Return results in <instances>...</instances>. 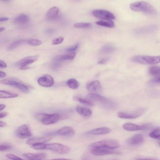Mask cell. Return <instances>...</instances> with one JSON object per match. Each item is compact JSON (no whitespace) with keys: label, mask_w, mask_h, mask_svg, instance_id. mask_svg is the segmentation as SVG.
I'll return each instance as SVG.
<instances>
[{"label":"cell","mask_w":160,"mask_h":160,"mask_svg":"<svg viewBox=\"0 0 160 160\" xmlns=\"http://www.w3.org/2000/svg\"><path fill=\"white\" fill-rule=\"evenodd\" d=\"M7 115V113L5 112H2L0 113V118H3Z\"/></svg>","instance_id":"46"},{"label":"cell","mask_w":160,"mask_h":160,"mask_svg":"<svg viewBox=\"0 0 160 160\" xmlns=\"http://www.w3.org/2000/svg\"><path fill=\"white\" fill-rule=\"evenodd\" d=\"M48 114L40 113H37L36 115V119L42 122L46 117Z\"/></svg>","instance_id":"39"},{"label":"cell","mask_w":160,"mask_h":160,"mask_svg":"<svg viewBox=\"0 0 160 160\" xmlns=\"http://www.w3.org/2000/svg\"><path fill=\"white\" fill-rule=\"evenodd\" d=\"M131 60L134 62L141 64H153L160 62V56H135L131 59Z\"/></svg>","instance_id":"2"},{"label":"cell","mask_w":160,"mask_h":160,"mask_svg":"<svg viewBox=\"0 0 160 160\" xmlns=\"http://www.w3.org/2000/svg\"><path fill=\"white\" fill-rule=\"evenodd\" d=\"M76 55L74 52L71 53L69 54L60 55L56 57L54 60L56 61H61L66 60H73Z\"/></svg>","instance_id":"24"},{"label":"cell","mask_w":160,"mask_h":160,"mask_svg":"<svg viewBox=\"0 0 160 160\" xmlns=\"http://www.w3.org/2000/svg\"><path fill=\"white\" fill-rule=\"evenodd\" d=\"M94 17L101 20H112L115 19L114 15L110 12L105 10L97 9L92 12Z\"/></svg>","instance_id":"6"},{"label":"cell","mask_w":160,"mask_h":160,"mask_svg":"<svg viewBox=\"0 0 160 160\" xmlns=\"http://www.w3.org/2000/svg\"><path fill=\"white\" fill-rule=\"evenodd\" d=\"M148 84L150 86L160 85V75L150 80L148 82Z\"/></svg>","instance_id":"34"},{"label":"cell","mask_w":160,"mask_h":160,"mask_svg":"<svg viewBox=\"0 0 160 160\" xmlns=\"http://www.w3.org/2000/svg\"><path fill=\"white\" fill-rule=\"evenodd\" d=\"M6 122H4L3 121H0V127H5L6 126Z\"/></svg>","instance_id":"49"},{"label":"cell","mask_w":160,"mask_h":160,"mask_svg":"<svg viewBox=\"0 0 160 160\" xmlns=\"http://www.w3.org/2000/svg\"><path fill=\"white\" fill-rule=\"evenodd\" d=\"M74 27L79 28H88L92 27V25L89 23H77L73 25Z\"/></svg>","instance_id":"35"},{"label":"cell","mask_w":160,"mask_h":160,"mask_svg":"<svg viewBox=\"0 0 160 160\" xmlns=\"http://www.w3.org/2000/svg\"><path fill=\"white\" fill-rule=\"evenodd\" d=\"M9 19L8 18L6 17H2L0 18V21H5L8 20Z\"/></svg>","instance_id":"48"},{"label":"cell","mask_w":160,"mask_h":160,"mask_svg":"<svg viewBox=\"0 0 160 160\" xmlns=\"http://www.w3.org/2000/svg\"><path fill=\"white\" fill-rule=\"evenodd\" d=\"M21 82L18 79L14 78H9L1 81L0 82L3 84L12 86L16 83Z\"/></svg>","instance_id":"31"},{"label":"cell","mask_w":160,"mask_h":160,"mask_svg":"<svg viewBox=\"0 0 160 160\" xmlns=\"http://www.w3.org/2000/svg\"><path fill=\"white\" fill-rule=\"evenodd\" d=\"M6 105L3 104H0V111L3 110L6 107Z\"/></svg>","instance_id":"50"},{"label":"cell","mask_w":160,"mask_h":160,"mask_svg":"<svg viewBox=\"0 0 160 160\" xmlns=\"http://www.w3.org/2000/svg\"><path fill=\"white\" fill-rule=\"evenodd\" d=\"M38 58V55L28 57L21 60L18 62V64L20 66L27 65L36 61Z\"/></svg>","instance_id":"19"},{"label":"cell","mask_w":160,"mask_h":160,"mask_svg":"<svg viewBox=\"0 0 160 160\" xmlns=\"http://www.w3.org/2000/svg\"><path fill=\"white\" fill-rule=\"evenodd\" d=\"M76 110L79 115L85 117L89 118L91 117L92 113L91 109L81 106H77Z\"/></svg>","instance_id":"21"},{"label":"cell","mask_w":160,"mask_h":160,"mask_svg":"<svg viewBox=\"0 0 160 160\" xmlns=\"http://www.w3.org/2000/svg\"><path fill=\"white\" fill-rule=\"evenodd\" d=\"M144 109L141 108L131 112H119L118 113L117 116L122 118L133 119L139 117L143 112Z\"/></svg>","instance_id":"10"},{"label":"cell","mask_w":160,"mask_h":160,"mask_svg":"<svg viewBox=\"0 0 160 160\" xmlns=\"http://www.w3.org/2000/svg\"><path fill=\"white\" fill-rule=\"evenodd\" d=\"M144 137L140 134H137L129 139L127 141L128 144L131 145H137L141 144L143 142Z\"/></svg>","instance_id":"17"},{"label":"cell","mask_w":160,"mask_h":160,"mask_svg":"<svg viewBox=\"0 0 160 160\" xmlns=\"http://www.w3.org/2000/svg\"><path fill=\"white\" fill-rule=\"evenodd\" d=\"M42 43V42L38 40L32 39L27 40V44L32 46H38L40 45Z\"/></svg>","instance_id":"36"},{"label":"cell","mask_w":160,"mask_h":160,"mask_svg":"<svg viewBox=\"0 0 160 160\" xmlns=\"http://www.w3.org/2000/svg\"><path fill=\"white\" fill-rule=\"evenodd\" d=\"M130 8L133 11L143 12L149 15H155L157 13L156 9L152 5L144 1L132 3L130 5Z\"/></svg>","instance_id":"1"},{"label":"cell","mask_w":160,"mask_h":160,"mask_svg":"<svg viewBox=\"0 0 160 160\" xmlns=\"http://www.w3.org/2000/svg\"><path fill=\"white\" fill-rule=\"evenodd\" d=\"M57 134L65 137H71L75 134L74 130L71 127L65 126L60 129L57 132Z\"/></svg>","instance_id":"15"},{"label":"cell","mask_w":160,"mask_h":160,"mask_svg":"<svg viewBox=\"0 0 160 160\" xmlns=\"http://www.w3.org/2000/svg\"><path fill=\"white\" fill-rule=\"evenodd\" d=\"M73 99L75 101H78L87 105L92 106L94 105L93 102L89 99L83 98L77 96H74Z\"/></svg>","instance_id":"27"},{"label":"cell","mask_w":160,"mask_h":160,"mask_svg":"<svg viewBox=\"0 0 160 160\" xmlns=\"http://www.w3.org/2000/svg\"><path fill=\"white\" fill-rule=\"evenodd\" d=\"M86 88L90 92H96L99 91L102 87L99 81L97 80L88 83L86 85Z\"/></svg>","instance_id":"14"},{"label":"cell","mask_w":160,"mask_h":160,"mask_svg":"<svg viewBox=\"0 0 160 160\" xmlns=\"http://www.w3.org/2000/svg\"><path fill=\"white\" fill-rule=\"evenodd\" d=\"M87 97L88 98L92 101L98 102L106 107L111 108L114 106L113 103L112 101L96 93H89L87 95Z\"/></svg>","instance_id":"4"},{"label":"cell","mask_w":160,"mask_h":160,"mask_svg":"<svg viewBox=\"0 0 160 160\" xmlns=\"http://www.w3.org/2000/svg\"><path fill=\"white\" fill-rule=\"evenodd\" d=\"M27 40L25 39H21L15 41L9 45L8 48V49L9 50H11L21 44H27Z\"/></svg>","instance_id":"30"},{"label":"cell","mask_w":160,"mask_h":160,"mask_svg":"<svg viewBox=\"0 0 160 160\" xmlns=\"http://www.w3.org/2000/svg\"><path fill=\"white\" fill-rule=\"evenodd\" d=\"M111 130L107 127H102L93 129L89 132V133L94 135H101L108 134L111 132Z\"/></svg>","instance_id":"23"},{"label":"cell","mask_w":160,"mask_h":160,"mask_svg":"<svg viewBox=\"0 0 160 160\" xmlns=\"http://www.w3.org/2000/svg\"><path fill=\"white\" fill-rule=\"evenodd\" d=\"M5 29V28L4 27H0V32H1L3 31Z\"/></svg>","instance_id":"51"},{"label":"cell","mask_w":160,"mask_h":160,"mask_svg":"<svg viewBox=\"0 0 160 160\" xmlns=\"http://www.w3.org/2000/svg\"><path fill=\"white\" fill-rule=\"evenodd\" d=\"M38 82L40 86L45 87H51L54 84L53 78L51 76L46 74L39 78Z\"/></svg>","instance_id":"11"},{"label":"cell","mask_w":160,"mask_h":160,"mask_svg":"<svg viewBox=\"0 0 160 160\" xmlns=\"http://www.w3.org/2000/svg\"><path fill=\"white\" fill-rule=\"evenodd\" d=\"M64 39V38L62 37L56 38L52 40V43L53 45L60 44L63 41Z\"/></svg>","instance_id":"40"},{"label":"cell","mask_w":160,"mask_h":160,"mask_svg":"<svg viewBox=\"0 0 160 160\" xmlns=\"http://www.w3.org/2000/svg\"><path fill=\"white\" fill-rule=\"evenodd\" d=\"M46 149L60 154H67L70 151V149L69 147L58 143L47 144Z\"/></svg>","instance_id":"5"},{"label":"cell","mask_w":160,"mask_h":160,"mask_svg":"<svg viewBox=\"0 0 160 160\" xmlns=\"http://www.w3.org/2000/svg\"><path fill=\"white\" fill-rule=\"evenodd\" d=\"M149 126V125L148 124L139 125L132 123H127L123 125L122 128L128 131H134L145 129Z\"/></svg>","instance_id":"12"},{"label":"cell","mask_w":160,"mask_h":160,"mask_svg":"<svg viewBox=\"0 0 160 160\" xmlns=\"http://www.w3.org/2000/svg\"><path fill=\"white\" fill-rule=\"evenodd\" d=\"M0 78H3L5 77L6 76V73L3 71H1L0 72Z\"/></svg>","instance_id":"47"},{"label":"cell","mask_w":160,"mask_h":160,"mask_svg":"<svg viewBox=\"0 0 160 160\" xmlns=\"http://www.w3.org/2000/svg\"><path fill=\"white\" fill-rule=\"evenodd\" d=\"M6 157L12 160H22V159L12 154L8 153L6 155Z\"/></svg>","instance_id":"41"},{"label":"cell","mask_w":160,"mask_h":160,"mask_svg":"<svg viewBox=\"0 0 160 160\" xmlns=\"http://www.w3.org/2000/svg\"><path fill=\"white\" fill-rule=\"evenodd\" d=\"M120 146L118 142L113 140H106L94 142L89 146L90 148L92 149L99 148H108L114 149Z\"/></svg>","instance_id":"3"},{"label":"cell","mask_w":160,"mask_h":160,"mask_svg":"<svg viewBox=\"0 0 160 160\" xmlns=\"http://www.w3.org/2000/svg\"><path fill=\"white\" fill-rule=\"evenodd\" d=\"M1 1L4 2H7L10 1V0H1Z\"/></svg>","instance_id":"52"},{"label":"cell","mask_w":160,"mask_h":160,"mask_svg":"<svg viewBox=\"0 0 160 160\" xmlns=\"http://www.w3.org/2000/svg\"><path fill=\"white\" fill-rule=\"evenodd\" d=\"M12 86L18 88L23 93H28L29 92L28 88L24 84L21 83V82L16 83Z\"/></svg>","instance_id":"28"},{"label":"cell","mask_w":160,"mask_h":160,"mask_svg":"<svg viewBox=\"0 0 160 160\" xmlns=\"http://www.w3.org/2000/svg\"><path fill=\"white\" fill-rule=\"evenodd\" d=\"M67 84L70 88L73 89L77 88L79 86V83L74 78H70L68 80Z\"/></svg>","instance_id":"32"},{"label":"cell","mask_w":160,"mask_h":160,"mask_svg":"<svg viewBox=\"0 0 160 160\" xmlns=\"http://www.w3.org/2000/svg\"><path fill=\"white\" fill-rule=\"evenodd\" d=\"M96 24L99 26L113 28L115 27V24L111 20H102L96 22Z\"/></svg>","instance_id":"25"},{"label":"cell","mask_w":160,"mask_h":160,"mask_svg":"<svg viewBox=\"0 0 160 160\" xmlns=\"http://www.w3.org/2000/svg\"><path fill=\"white\" fill-rule=\"evenodd\" d=\"M23 156L28 160H41L45 158L47 154L44 153H26L23 154Z\"/></svg>","instance_id":"16"},{"label":"cell","mask_w":160,"mask_h":160,"mask_svg":"<svg viewBox=\"0 0 160 160\" xmlns=\"http://www.w3.org/2000/svg\"><path fill=\"white\" fill-rule=\"evenodd\" d=\"M7 66L6 63L3 61L0 60V67L2 68H5Z\"/></svg>","instance_id":"44"},{"label":"cell","mask_w":160,"mask_h":160,"mask_svg":"<svg viewBox=\"0 0 160 160\" xmlns=\"http://www.w3.org/2000/svg\"><path fill=\"white\" fill-rule=\"evenodd\" d=\"M91 153L95 156H103L109 154H120V152L108 148H99L91 149Z\"/></svg>","instance_id":"8"},{"label":"cell","mask_w":160,"mask_h":160,"mask_svg":"<svg viewBox=\"0 0 160 160\" xmlns=\"http://www.w3.org/2000/svg\"><path fill=\"white\" fill-rule=\"evenodd\" d=\"M46 146L47 144L42 143L32 145L31 147L36 150H41L46 149Z\"/></svg>","instance_id":"37"},{"label":"cell","mask_w":160,"mask_h":160,"mask_svg":"<svg viewBox=\"0 0 160 160\" xmlns=\"http://www.w3.org/2000/svg\"><path fill=\"white\" fill-rule=\"evenodd\" d=\"M108 60L109 59L108 58L102 59L99 61L98 62V63L100 64H104L108 62Z\"/></svg>","instance_id":"43"},{"label":"cell","mask_w":160,"mask_h":160,"mask_svg":"<svg viewBox=\"0 0 160 160\" xmlns=\"http://www.w3.org/2000/svg\"><path fill=\"white\" fill-rule=\"evenodd\" d=\"M157 28L155 25H150L138 29L136 31L137 34L142 35L152 33L155 31Z\"/></svg>","instance_id":"18"},{"label":"cell","mask_w":160,"mask_h":160,"mask_svg":"<svg viewBox=\"0 0 160 160\" xmlns=\"http://www.w3.org/2000/svg\"><path fill=\"white\" fill-rule=\"evenodd\" d=\"M78 47V44L77 43L74 45L69 47L66 49V51L68 52H71L75 51Z\"/></svg>","instance_id":"42"},{"label":"cell","mask_w":160,"mask_h":160,"mask_svg":"<svg viewBox=\"0 0 160 160\" xmlns=\"http://www.w3.org/2000/svg\"><path fill=\"white\" fill-rule=\"evenodd\" d=\"M158 143L159 144V146H160V142H158Z\"/></svg>","instance_id":"53"},{"label":"cell","mask_w":160,"mask_h":160,"mask_svg":"<svg viewBox=\"0 0 160 160\" xmlns=\"http://www.w3.org/2000/svg\"><path fill=\"white\" fill-rule=\"evenodd\" d=\"M18 95L16 93L3 90L0 91V98H8L16 97Z\"/></svg>","instance_id":"29"},{"label":"cell","mask_w":160,"mask_h":160,"mask_svg":"<svg viewBox=\"0 0 160 160\" xmlns=\"http://www.w3.org/2000/svg\"><path fill=\"white\" fill-rule=\"evenodd\" d=\"M148 72L152 76H159L160 75V67L157 66H151L149 68Z\"/></svg>","instance_id":"26"},{"label":"cell","mask_w":160,"mask_h":160,"mask_svg":"<svg viewBox=\"0 0 160 160\" xmlns=\"http://www.w3.org/2000/svg\"><path fill=\"white\" fill-rule=\"evenodd\" d=\"M59 8L56 7H53L50 8L48 11L46 15V18L48 20H52L57 16L59 12Z\"/></svg>","instance_id":"22"},{"label":"cell","mask_w":160,"mask_h":160,"mask_svg":"<svg viewBox=\"0 0 160 160\" xmlns=\"http://www.w3.org/2000/svg\"><path fill=\"white\" fill-rule=\"evenodd\" d=\"M30 68V67L27 66V65H24L21 66L19 68L22 70H25L29 69Z\"/></svg>","instance_id":"45"},{"label":"cell","mask_w":160,"mask_h":160,"mask_svg":"<svg viewBox=\"0 0 160 160\" xmlns=\"http://www.w3.org/2000/svg\"><path fill=\"white\" fill-rule=\"evenodd\" d=\"M52 138L51 136H45L40 137H33L28 139L26 143L28 145H33L45 143L50 140Z\"/></svg>","instance_id":"13"},{"label":"cell","mask_w":160,"mask_h":160,"mask_svg":"<svg viewBox=\"0 0 160 160\" xmlns=\"http://www.w3.org/2000/svg\"><path fill=\"white\" fill-rule=\"evenodd\" d=\"M149 135L152 138L160 140V128H157L152 130Z\"/></svg>","instance_id":"33"},{"label":"cell","mask_w":160,"mask_h":160,"mask_svg":"<svg viewBox=\"0 0 160 160\" xmlns=\"http://www.w3.org/2000/svg\"><path fill=\"white\" fill-rule=\"evenodd\" d=\"M29 20V18L27 15L22 14L17 16L14 19L13 22L16 24L22 25L27 23Z\"/></svg>","instance_id":"20"},{"label":"cell","mask_w":160,"mask_h":160,"mask_svg":"<svg viewBox=\"0 0 160 160\" xmlns=\"http://www.w3.org/2000/svg\"><path fill=\"white\" fill-rule=\"evenodd\" d=\"M12 148V145L8 143H3L0 145V151H4L11 149Z\"/></svg>","instance_id":"38"},{"label":"cell","mask_w":160,"mask_h":160,"mask_svg":"<svg viewBox=\"0 0 160 160\" xmlns=\"http://www.w3.org/2000/svg\"><path fill=\"white\" fill-rule=\"evenodd\" d=\"M68 117L67 115H61L56 113L53 114H48L44 119L42 121V123L48 125L55 123L60 119H63Z\"/></svg>","instance_id":"7"},{"label":"cell","mask_w":160,"mask_h":160,"mask_svg":"<svg viewBox=\"0 0 160 160\" xmlns=\"http://www.w3.org/2000/svg\"><path fill=\"white\" fill-rule=\"evenodd\" d=\"M16 134L18 137L21 138H28L32 136L29 127L26 124L19 127L16 131Z\"/></svg>","instance_id":"9"}]
</instances>
